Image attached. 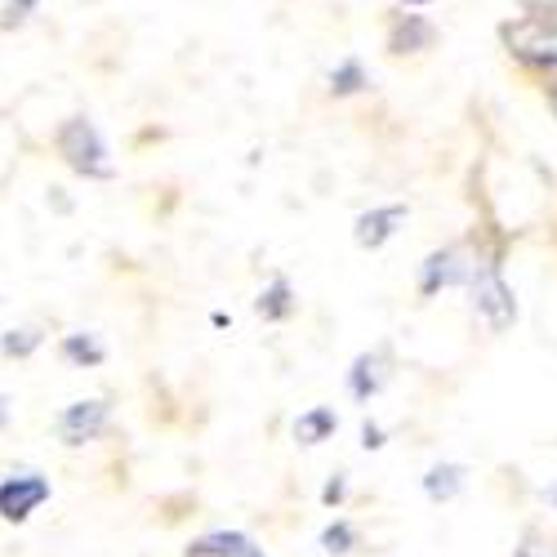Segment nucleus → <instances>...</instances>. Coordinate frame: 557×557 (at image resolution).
<instances>
[{"label": "nucleus", "mask_w": 557, "mask_h": 557, "mask_svg": "<svg viewBox=\"0 0 557 557\" xmlns=\"http://www.w3.org/2000/svg\"><path fill=\"white\" fill-rule=\"evenodd\" d=\"M463 290H469V304H473V312H478V321L486 331H495V335L513 331L518 295H513V286H508L499 255H482L478 250L473 263H469V282H463Z\"/></svg>", "instance_id": "f257e3e1"}, {"label": "nucleus", "mask_w": 557, "mask_h": 557, "mask_svg": "<svg viewBox=\"0 0 557 557\" xmlns=\"http://www.w3.org/2000/svg\"><path fill=\"white\" fill-rule=\"evenodd\" d=\"M54 148L63 157L67 170H76L81 178H95V183H108L116 178V161H112V148L103 129L89 121V116H67L54 134Z\"/></svg>", "instance_id": "f03ea898"}, {"label": "nucleus", "mask_w": 557, "mask_h": 557, "mask_svg": "<svg viewBox=\"0 0 557 557\" xmlns=\"http://www.w3.org/2000/svg\"><path fill=\"white\" fill-rule=\"evenodd\" d=\"M508 54L522 59L527 67L557 72V5H544L535 14H522L518 23L504 27Z\"/></svg>", "instance_id": "7ed1b4c3"}, {"label": "nucleus", "mask_w": 557, "mask_h": 557, "mask_svg": "<svg viewBox=\"0 0 557 557\" xmlns=\"http://www.w3.org/2000/svg\"><path fill=\"white\" fill-rule=\"evenodd\" d=\"M54 499V486L45 473L36 469H18L10 478H0V522H14L23 527L32 513H40L45 504Z\"/></svg>", "instance_id": "20e7f679"}, {"label": "nucleus", "mask_w": 557, "mask_h": 557, "mask_svg": "<svg viewBox=\"0 0 557 557\" xmlns=\"http://www.w3.org/2000/svg\"><path fill=\"white\" fill-rule=\"evenodd\" d=\"M112 424V406L103 397H81L72 406H63L59 414V442L63 446H89V442H99Z\"/></svg>", "instance_id": "39448f33"}, {"label": "nucleus", "mask_w": 557, "mask_h": 557, "mask_svg": "<svg viewBox=\"0 0 557 557\" xmlns=\"http://www.w3.org/2000/svg\"><path fill=\"white\" fill-rule=\"evenodd\" d=\"M469 263H473V250H463V246L433 250L420 263V295L433 299L442 290H463V282H469Z\"/></svg>", "instance_id": "423d86ee"}, {"label": "nucleus", "mask_w": 557, "mask_h": 557, "mask_svg": "<svg viewBox=\"0 0 557 557\" xmlns=\"http://www.w3.org/2000/svg\"><path fill=\"white\" fill-rule=\"evenodd\" d=\"M410 219V210H406V201H384V206H370V210H361L357 219H352V242L361 246V250H384L397 232H401V223Z\"/></svg>", "instance_id": "0eeeda50"}, {"label": "nucleus", "mask_w": 557, "mask_h": 557, "mask_svg": "<svg viewBox=\"0 0 557 557\" xmlns=\"http://www.w3.org/2000/svg\"><path fill=\"white\" fill-rule=\"evenodd\" d=\"M384 384H388V361H384V352H361V357H352V366H348V397H352L357 406H370V401L384 393Z\"/></svg>", "instance_id": "6e6552de"}, {"label": "nucleus", "mask_w": 557, "mask_h": 557, "mask_svg": "<svg viewBox=\"0 0 557 557\" xmlns=\"http://www.w3.org/2000/svg\"><path fill=\"white\" fill-rule=\"evenodd\" d=\"M183 557H268V553L246 531H206L183 548Z\"/></svg>", "instance_id": "1a4fd4ad"}, {"label": "nucleus", "mask_w": 557, "mask_h": 557, "mask_svg": "<svg viewBox=\"0 0 557 557\" xmlns=\"http://www.w3.org/2000/svg\"><path fill=\"white\" fill-rule=\"evenodd\" d=\"M437 40V27L424 14H397L388 23V50L393 54H420Z\"/></svg>", "instance_id": "9d476101"}, {"label": "nucleus", "mask_w": 557, "mask_h": 557, "mask_svg": "<svg viewBox=\"0 0 557 557\" xmlns=\"http://www.w3.org/2000/svg\"><path fill=\"white\" fill-rule=\"evenodd\" d=\"M424 495L433 499V504H450V499H459L463 495V486H469V469L463 463H455V459H442V463H433V469L424 473Z\"/></svg>", "instance_id": "9b49d317"}, {"label": "nucleus", "mask_w": 557, "mask_h": 557, "mask_svg": "<svg viewBox=\"0 0 557 557\" xmlns=\"http://www.w3.org/2000/svg\"><path fill=\"white\" fill-rule=\"evenodd\" d=\"M339 433V410L335 406H308L295 420V442L299 446H321Z\"/></svg>", "instance_id": "f8f14e48"}, {"label": "nucleus", "mask_w": 557, "mask_h": 557, "mask_svg": "<svg viewBox=\"0 0 557 557\" xmlns=\"http://www.w3.org/2000/svg\"><path fill=\"white\" fill-rule=\"evenodd\" d=\"M59 352H63V361L76 366V370H95V366L108 361V344H103L95 331H72V335H63Z\"/></svg>", "instance_id": "ddd939ff"}, {"label": "nucleus", "mask_w": 557, "mask_h": 557, "mask_svg": "<svg viewBox=\"0 0 557 557\" xmlns=\"http://www.w3.org/2000/svg\"><path fill=\"white\" fill-rule=\"evenodd\" d=\"M295 290H290V282L286 276H272V282L259 290V299H255V312L263 317V321H290L295 317Z\"/></svg>", "instance_id": "4468645a"}, {"label": "nucleus", "mask_w": 557, "mask_h": 557, "mask_svg": "<svg viewBox=\"0 0 557 557\" xmlns=\"http://www.w3.org/2000/svg\"><path fill=\"white\" fill-rule=\"evenodd\" d=\"M326 85H331L335 99H357V95H366V89H370V72H366L361 59H339V63L331 67Z\"/></svg>", "instance_id": "2eb2a0df"}, {"label": "nucleus", "mask_w": 557, "mask_h": 557, "mask_svg": "<svg viewBox=\"0 0 557 557\" xmlns=\"http://www.w3.org/2000/svg\"><path fill=\"white\" fill-rule=\"evenodd\" d=\"M321 548H326L331 557H348L352 548H357V531H352V522H344V518H335L326 531H321V540H317Z\"/></svg>", "instance_id": "dca6fc26"}, {"label": "nucleus", "mask_w": 557, "mask_h": 557, "mask_svg": "<svg viewBox=\"0 0 557 557\" xmlns=\"http://www.w3.org/2000/svg\"><path fill=\"white\" fill-rule=\"evenodd\" d=\"M36 348H40V331H27V326H18V331H5V335H0V352H5V357H14V361L32 357Z\"/></svg>", "instance_id": "f3484780"}, {"label": "nucleus", "mask_w": 557, "mask_h": 557, "mask_svg": "<svg viewBox=\"0 0 557 557\" xmlns=\"http://www.w3.org/2000/svg\"><path fill=\"white\" fill-rule=\"evenodd\" d=\"M348 499V478L344 473H335L326 486H321V504H326V508H339Z\"/></svg>", "instance_id": "a211bd4d"}, {"label": "nucleus", "mask_w": 557, "mask_h": 557, "mask_svg": "<svg viewBox=\"0 0 557 557\" xmlns=\"http://www.w3.org/2000/svg\"><path fill=\"white\" fill-rule=\"evenodd\" d=\"M384 446H388V433L375 420H366L361 424V450H384Z\"/></svg>", "instance_id": "6ab92c4d"}, {"label": "nucleus", "mask_w": 557, "mask_h": 557, "mask_svg": "<svg viewBox=\"0 0 557 557\" xmlns=\"http://www.w3.org/2000/svg\"><path fill=\"white\" fill-rule=\"evenodd\" d=\"M36 10H40V0H10V5H5V23H23Z\"/></svg>", "instance_id": "aec40b11"}, {"label": "nucleus", "mask_w": 557, "mask_h": 557, "mask_svg": "<svg viewBox=\"0 0 557 557\" xmlns=\"http://www.w3.org/2000/svg\"><path fill=\"white\" fill-rule=\"evenodd\" d=\"M10 420H14V401H10L5 393H0V433L10 429Z\"/></svg>", "instance_id": "412c9836"}, {"label": "nucleus", "mask_w": 557, "mask_h": 557, "mask_svg": "<svg viewBox=\"0 0 557 557\" xmlns=\"http://www.w3.org/2000/svg\"><path fill=\"white\" fill-rule=\"evenodd\" d=\"M513 557H544V553H540V548H535V544H531V540H527V544H522V548H513Z\"/></svg>", "instance_id": "4be33fe9"}, {"label": "nucleus", "mask_w": 557, "mask_h": 557, "mask_svg": "<svg viewBox=\"0 0 557 557\" xmlns=\"http://www.w3.org/2000/svg\"><path fill=\"white\" fill-rule=\"evenodd\" d=\"M406 10H429V5H437V0H401Z\"/></svg>", "instance_id": "5701e85b"}, {"label": "nucleus", "mask_w": 557, "mask_h": 557, "mask_svg": "<svg viewBox=\"0 0 557 557\" xmlns=\"http://www.w3.org/2000/svg\"><path fill=\"white\" fill-rule=\"evenodd\" d=\"M548 499H553V504H557V486H553V491H548Z\"/></svg>", "instance_id": "b1692460"}]
</instances>
